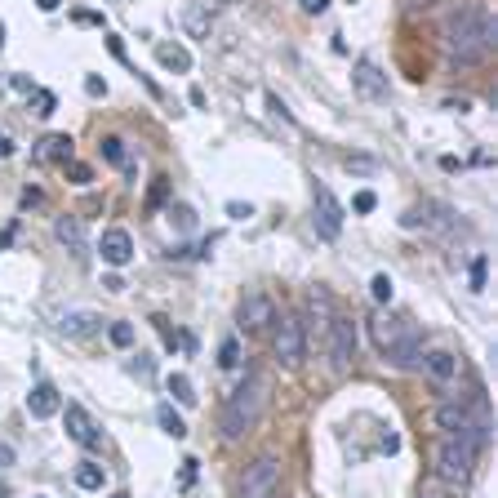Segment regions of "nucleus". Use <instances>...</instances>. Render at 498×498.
<instances>
[{
	"label": "nucleus",
	"instance_id": "10",
	"mask_svg": "<svg viewBox=\"0 0 498 498\" xmlns=\"http://www.w3.org/2000/svg\"><path fill=\"white\" fill-rule=\"evenodd\" d=\"M436 427L445 436H472V405H459V400H445L436 409Z\"/></svg>",
	"mask_w": 498,
	"mask_h": 498
},
{
	"label": "nucleus",
	"instance_id": "40",
	"mask_svg": "<svg viewBox=\"0 0 498 498\" xmlns=\"http://www.w3.org/2000/svg\"><path fill=\"white\" fill-rule=\"evenodd\" d=\"M427 498H436V494H427Z\"/></svg>",
	"mask_w": 498,
	"mask_h": 498
},
{
	"label": "nucleus",
	"instance_id": "2",
	"mask_svg": "<svg viewBox=\"0 0 498 498\" xmlns=\"http://www.w3.org/2000/svg\"><path fill=\"white\" fill-rule=\"evenodd\" d=\"M262 405H267V378H262V374H245V382L223 400V414H219L223 436L241 441L245 432H253L258 418H262Z\"/></svg>",
	"mask_w": 498,
	"mask_h": 498
},
{
	"label": "nucleus",
	"instance_id": "31",
	"mask_svg": "<svg viewBox=\"0 0 498 498\" xmlns=\"http://www.w3.org/2000/svg\"><path fill=\"white\" fill-rule=\"evenodd\" d=\"M228 219H236V223H245V219H253V205H241V201H228Z\"/></svg>",
	"mask_w": 498,
	"mask_h": 498
},
{
	"label": "nucleus",
	"instance_id": "33",
	"mask_svg": "<svg viewBox=\"0 0 498 498\" xmlns=\"http://www.w3.org/2000/svg\"><path fill=\"white\" fill-rule=\"evenodd\" d=\"M267 107H271V112H276V116H285V121H294V116H289V107H285V103H280V99H276V94H267Z\"/></svg>",
	"mask_w": 498,
	"mask_h": 498
},
{
	"label": "nucleus",
	"instance_id": "15",
	"mask_svg": "<svg viewBox=\"0 0 498 498\" xmlns=\"http://www.w3.org/2000/svg\"><path fill=\"white\" fill-rule=\"evenodd\" d=\"M36 160H72V138L67 133H45L40 142H36Z\"/></svg>",
	"mask_w": 498,
	"mask_h": 498
},
{
	"label": "nucleus",
	"instance_id": "9",
	"mask_svg": "<svg viewBox=\"0 0 498 498\" xmlns=\"http://www.w3.org/2000/svg\"><path fill=\"white\" fill-rule=\"evenodd\" d=\"M276 316H280V312H276L271 294H249L245 303H241V330H245V334H258V330H267Z\"/></svg>",
	"mask_w": 498,
	"mask_h": 498
},
{
	"label": "nucleus",
	"instance_id": "12",
	"mask_svg": "<svg viewBox=\"0 0 498 498\" xmlns=\"http://www.w3.org/2000/svg\"><path fill=\"white\" fill-rule=\"evenodd\" d=\"M58 409H63V396H58V387L40 378V382L27 391V414H31V418H54Z\"/></svg>",
	"mask_w": 498,
	"mask_h": 498
},
{
	"label": "nucleus",
	"instance_id": "21",
	"mask_svg": "<svg viewBox=\"0 0 498 498\" xmlns=\"http://www.w3.org/2000/svg\"><path fill=\"white\" fill-rule=\"evenodd\" d=\"M169 391H174V400L178 405H196V387H192V378L187 374H169V382H165Z\"/></svg>",
	"mask_w": 498,
	"mask_h": 498
},
{
	"label": "nucleus",
	"instance_id": "20",
	"mask_svg": "<svg viewBox=\"0 0 498 498\" xmlns=\"http://www.w3.org/2000/svg\"><path fill=\"white\" fill-rule=\"evenodd\" d=\"M241 361H245V356H241V339L228 334L223 348H219V365H223V370H241Z\"/></svg>",
	"mask_w": 498,
	"mask_h": 498
},
{
	"label": "nucleus",
	"instance_id": "29",
	"mask_svg": "<svg viewBox=\"0 0 498 498\" xmlns=\"http://www.w3.org/2000/svg\"><path fill=\"white\" fill-rule=\"evenodd\" d=\"M54 107H58V99H54L49 90H40V94H36V116H54Z\"/></svg>",
	"mask_w": 498,
	"mask_h": 498
},
{
	"label": "nucleus",
	"instance_id": "16",
	"mask_svg": "<svg viewBox=\"0 0 498 498\" xmlns=\"http://www.w3.org/2000/svg\"><path fill=\"white\" fill-rule=\"evenodd\" d=\"M54 236L72 249L76 258L85 253V232H81V219H72V214H67V219H58V223H54Z\"/></svg>",
	"mask_w": 498,
	"mask_h": 498
},
{
	"label": "nucleus",
	"instance_id": "25",
	"mask_svg": "<svg viewBox=\"0 0 498 498\" xmlns=\"http://www.w3.org/2000/svg\"><path fill=\"white\" fill-rule=\"evenodd\" d=\"M63 169H67V178H72L76 187H85V183H94V169H90L85 160H76V156H72V160H63Z\"/></svg>",
	"mask_w": 498,
	"mask_h": 498
},
{
	"label": "nucleus",
	"instance_id": "13",
	"mask_svg": "<svg viewBox=\"0 0 498 498\" xmlns=\"http://www.w3.org/2000/svg\"><path fill=\"white\" fill-rule=\"evenodd\" d=\"M99 253H103V262H107V267H124V262L133 258V236H129L124 228H107Z\"/></svg>",
	"mask_w": 498,
	"mask_h": 498
},
{
	"label": "nucleus",
	"instance_id": "19",
	"mask_svg": "<svg viewBox=\"0 0 498 498\" xmlns=\"http://www.w3.org/2000/svg\"><path fill=\"white\" fill-rule=\"evenodd\" d=\"M156 423H160V432L174 436V441L187 436V423H183V414H174V405H160V409H156Z\"/></svg>",
	"mask_w": 498,
	"mask_h": 498
},
{
	"label": "nucleus",
	"instance_id": "27",
	"mask_svg": "<svg viewBox=\"0 0 498 498\" xmlns=\"http://www.w3.org/2000/svg\"><path fill=\"white\" fill-rule=\"evenodd\" d=\"M103 160H112V165H129V156H124V138H103Z\"/></svg>",
	"mask_w": 498,
	"mask_h": 498
},
{
	"label": "nucleus",
	"instance_id": "8",
	"mask_svg": "<svg viewBox=\"0 0 498 498\" xmlns=\"http://www.w3.org/2000/svg\"><path fill=\"white\" fill-rule=\"evenodd\" d=\"M63 423H67V436H72L76 445H85V450H99V445H103V432L94 427V418H90L85 405L72 400V405L63 409Z\"/></svg>",
	"mask_w": 498,
	"mask_h": 498
},
{
	"label": "nucleus",
	"instance_id": "30",
	"mask_svg": "<svg viewBox=\"0 0 498 498\" xmlns=\"http://www.w3.org/2000/svg\"><path fill=\"white\" fill-rule=\"evenodd\" d=\"M374 205H378L374 192H356V196H352V210H356V214H374Z\"/></svg>",
	"mask_w": 498,
	"mask_h": 498
},
{
	"label": "nucleus",
	"instance_id": "7",
	"mask_svg": "<svg viewBox=\"0 0 498 498\" xmlns=\"http://www.w3.org/2000/svg\"><path fill=\"white\" fill-rule=\"evenodd\" d=\"M312 223H316V232L325 236V241H339V232H343V219H348V210H343V201L325 187V183H316L312 187Z\"/></svg>",
	"mask_w": 498,
	"mask_h": 498
},
{
	"label": "nucleus",
	"instance_id": "38",
	"mask_svg": "<svg viewBox=\"0 0 498 498\" xmlns=\"http://www.w3.org/2000/svg\"><path fill=\"white\" fill-rule=\"evenodd\" d=\"M112 498H129V494H112Z\"/></svg>",
	"mask_w": 498,
	"mask_h": 498
},
{
	"label": "nucleus",
	"instance_id": "4",
	"mask_svg": "<svg viewBox=\"0 0 498 498\" xmlns=\"http://www.w3.org/2000/svg\"><path fill=\"white\" fill-rule=\"evenodd\" d=\"M271 352L285 370H298L303 356H307V334H303V321L298 316H276V334H271Z\"/></svg>",
	"mask_w": 498,
	"mask_h": 498
},
{
	"label": "nucleus",
	"instance_id": "6",
	"mask_svg": "<svg viewBox=\"0 0 498 498\" xmlns=\"http://www.w3.org/2000/svg\"><path fill=\"white\" fill-rule=\"evenodd\" d=\"M280 494V463L271 454H258L245 468L241 485H236V498H276Z\"/></svg>",
	"mask_w": 498,
	"mask_h": 498
},
{
	"label": "nucleus",
	"instance_id": "34",
	"mask_svg": "<svg viewBox=\"0 0 498 498\" xmlns=\"http://www.w3.org/2000/svg\"><path fill=\"white\" fill-rule=\"evenodd\" d=\"M169 219H174L178 228H192V210H183V205H178V210H169Z\"/></svg>",
	"mask_w": 498,
	"mask_h": 498
},
{
	"label": "nucleus",
	"instance_id": "3",
	"mask_svg": "<svg viewBox=\"0 0 498 498\" xmlns=\"http://www.w3.org/2000/svg\"><path fill=\"white\" fill-rule=\"evenodd\" d=\"M477 441L472 436H441L436 445V477L450 481V485H463L472 477V463H477Z\"/></svg>",
	"mask_w": 498,
	"mask_h": 498
},
{
	"label": "nucleus",
	"instance_id": "17",
	"mask_svg": "<svg viewBox=\"0 0 498 498\" xmlns=\"http://www.w3.org/2000/svg\"><path fill=\"white\" fill-rule=\"evenodd\" d=\"M156 58H160V67H169V72H192V54H187L183 45H156Z\"/></svg>",
	"mask_w": 498,
	"mask_h": 498
},
{
	"label": "nucleus",
	"instance_id": "14",
	"mask_svg": "<svg viewBox=\"0 0 498 498\" xmlns=\"http://www.w3.org/2000/svg\"><path fill=\"white\" fill-rule=\"evenodd\" d=\"M423 370H427L432 382L450 387V382L459 378V356H454V352H445V348H436V352H427V356H423Z\"/></svg>",
	"mask_w": 498,
	"mask_h": 498
},
{
	"label": "nucleus",
	"instance_id": "24",
	"mask_svg": "<svg viewBox=\"0 0 498 498\" xmlns=\"http://www.w3.org/2000/svg\"><path fill=\"white\" fill-rule=\"evenodd\" d=\"M370 294H374V303H391V298H396V285H391L387 271H378V276L370 280Z\"/></svg>",
	"mask_w": 498,
	"mask_h": 498
},
{
	"label": "nucleus",
	"instance_id": "26",
	"mask_svg": "<svg viewBox=\"0 0 498 498\" xmlns=\"http://www.w3.org/2000/svg\"><path fill=\"white\" fill-rule=\"evenodd\" d=\"M169 201V178L160 174V178H151V187H147V210H160Z\"/></svg>",
	"mask_w": 498,
	"mask_h": 498
},
{
	"label": "nucleus",
	"instance_id": "18",
	"mask_svg": "<svg viewBox=\"0 0 498 498\" xmlns=\"http://www.w3.org/2000/svg\"><path fill=\"white\" fill-rule=\"evenodd\" d=\"M99 330V316L94 312H67L63 316V334H72V339H85V334H94Z\"/></svg>",
	"mask_w": 498,
	"mask_h": 498
},
{
	"label": "nucleus",
	"instance_id": "5",
	"mask_svg": "<svg viewBox=\"0 0 498 498\" xmlns=\"http://www.w3.org/2000/svg\"><path fill=\"white\" fill-rule=\"evenodd\" d=\"M325 348H330L334 374L352 370V361H356V321H352V316H330V325H325Z\"/></svg>",
	"mask_w": 498,
	"mask_h": 498
},
{
	"label": "nucleus",
	"instance_id": "23",
	"mask_svg": "<svg viewBox=\"0 0 498 498\" xmlns=\"http://www.w3.org/2000/svg\"><path fill=\"white\" fill-rule=\"evenodd\" d=\"M107 339H112V348H133V325H129V321H112V325H107Z\"/></svg>",
	"mask_w": 498,
	"mask_h": 498
},
{
	"label": "nucleus",
	"instance_id": "28",
	"mask_svg": "<svg viewBox=\"0 0 498 498\" xmlns=\"http://www.w3.org/2000/svg\"><path fill=\"white\" fill-rule=\"evenodd\" d=\"M485 280H490V258L477 253V258H472V289H485Z\"/></svg>",
	"mask_w": 498,
	"mask_h": 498
},
{
	"label": "nucleus",
	"instance_id": "36",
	"mask_svg": "<svg viewBox=\"0 0 498 498\" xmlns=\"http://www.w3.org/2000/svg\"><path fill=\"white\" fill-rule=\"evenodd\" d=\"M58 4H63V0H36V9H40V13H54Z\"/></svg>",
	"mask_w": 498,
	"mask_h": 498
},
{
	"label": "nucleus",
	"instance_id": "11",
	"mask_svg": "<svg viewBox=\"0 0 498 498\" xmlns=\"http://www.w3.org/2000/svg\"><path fill=\"white\" fill-rule=\"evenodd\" d=\"M352 81H356V94H361V99H370V103H382V99H387V76L374 67L370 58H361V63H356Z\"/></svg>",
	"mask_w": 498,
	"mask_h": 498
},
{
	"label": "nucleus",
	"instance_id": "35",
	"mask_svg": "<svg viewBox=\"0 0 498 498\" xmlns=\"http://www.w3.org/2000/svg\"><path fill=\"white\" fill-rule=\"evenodd\" d=\"M303 9H307V13H325V9H330V0H303Z\"/></svg>",
	"mask_w": 498,
	"mask_h": 498
},
{
	"label": "nucleus",
	"instance_id": "1",
	"mask_svg": "<svg viewBox=\"0 0 498 498\" xmlns=\"http://www.w3.org/2000/svg\"><path fill=\"white\" fill-rule=\"evenodd\" d=\"M498 22L485 4H463L445 18V49L454 63H481L494 49Z\"/></svg>",
	"mask_w": 498,
	"mask_h": 498
},
{
	"label": "nucleus",
	"instance_id": "37",
	"mask_svg": "<svg viewBox=\"0 0 498 498\" xmlns=\"http://www.w3.org/2000/svg\"><path fill=\"white\" fill-rule=\"evenodd\" d=\"M9 151H13V142H9V138H0V156H9Z\"/></svg>",
	"mask_w": 498,
	"mask_h": 498
},
{
	"label": "nucleus",
	"instance_id": "32",
	"mask_svg": "<svg viewBox=\"0 0 498 498\" xmlns=\"http://www.w3.org/2000/svg\"><path fill=\"white\" fill-rule=\"evenodd\" d=\"M85 90L99 99V94H107V81H103V76H90V81H85Z\"/></svg>",
	"mask_w": 498,
	"mask_h": 498
},
{
	"label": "nucleus",
	"instance_id": "22",
	"mask_svg": "<svg viewBox=\"0 0 498 498\" xmlns=\"http://www.w3.org/2000/svg\"><path fill=\"white\" fill-rule=\"evenodd\" d=\"M76 485L90 490V494H99V490H103V468H99V463H81V468H76Z\"/></svg>",
	"mask_w": 498,
	"mask_h": 498
},
{
	"label": "nucleus",
	"instance_id": "39",
	"mask_svg": "<svg viewBox=\"0 0 498 498\" xmlns=\"http://www.w3.org/2000/svg\"><path fill=\"white\" fill-rule=\"evenodd\" d=\"M0 498H9V494H4V490H0Z\"/></svg>",
	"mask_w": 498,
	"mask_h": 498
}]
</instances>
